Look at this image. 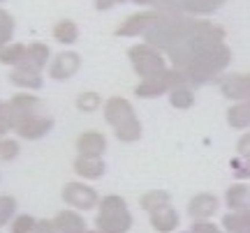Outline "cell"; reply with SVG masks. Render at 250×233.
<instances>
[{
    "instance_id": "obj_1",
    "label": "cell",
    "mask_w": 250,
    "mask_h": 233,
    "mask_svg": "<svg viewBox=\"0 0 250 233\" xmlns=\"http://www.w3.org/2000/svg\"><path fill=\"white\" fill-rule=\"evenodd\" d=\"M127 226H130V219H127L123 201L116 197L104 198L100 206L98 233H123Z\"/></svg>"
},
{
    "instance_id": "obj_2",
    "label": "cell",
    "mask_w": 250,
    "mask_h": 233,
    "mask_svg": "<svg viewBox=\"0 0 250 233\" xmlns=\"http://www.w3.org/2000/svg\"><path fill=\"white\" fill-rule=\"evenodd\" d=\"M62 198L74 208H81V210H88L98 203V194L88 187V185H81V182H70L62 189Z\"/></svg>"
},
{
    "instance_id": "obj_3",
    "label": "cell",
    "mask_w": 250,
    "mask_h": 233,
    "mask_svg": "<svg viewBox=\"0 0 250 233\" xmlns=\"http://www.w3.org/2000/svg\"><path fill=\"white\" fill-rule=\"evenodd\" d=\"M54 127V120L51 118H40V116H23L19 120L14 129L19 132V136H23V139H40V136H44L49 129Z\"/></svg>"
},
{
    "instance_id": "obj_4",
    "label": "cell",
    "mask_w": 250,
    "mask_h": 233,
    "mask_svg": "<svg viewBox=\"0 0 250 233\" xmlns=\"http://www.w3.org/2000/svg\"><path fill=\"white\" fill-rule=\"evenodd\" d=\"M130 58H132L137 72H142V74H155V72H160V70H162L160 58L153 54V51L144 49V46L132 49V51H130Z\"/></svg>"
},
{
    "instance_id": "obj_5",
    "label": "cell",
    "mask_w": 250,
    "mask_h": 233,
    "mask_svg": "<svg viewBox=\"0 0 250 233\" xmlns=\"http://www.w3.org/2000/svg\"><path fill=\"white\" fill-rule=\"evenodd\" d=\"M79 65H81V60L74 51H62L54 60V65H51V76H54V79H61V81L70 79L72 74L79 70Z\"/></svg>"
},
{
    "instance_id": "obj_6",
    "label": "cell",
    "mask_w": 250,
    "mask_h": 233,
    "mask_svg": "<svg viewBox=\"0 0 250 233\" xmlns=\"http://www.w3.org/2000/svg\"><path fill=\"white\" fill-rule=\"evenodd\" d=\"M104 116H107V120L111 123L114 127H121L123 123H127V120H132V108H130V104L125 102V99H109L107 107H104Z\"/></svg>"
},
{
    "instance_id": "obj_7",
    "label": "cell",
    "mask_w": 250,
    "mask_h": 233,
    "mask_svg": "<svg viewBox=\"0 0 250 233\" xmlns=\"http://www.w3.org/2000/svg\"><path fill=\"white\" fill-rule=\"evenodd\" d=\"M77 148H79L81 157H100V155L104 153V136L98 134V132H86V134L79 136V141H77Z\"/></svg>"
},
{
    "instance_id": "obj_8",
    "label": "cell",
    "mask_w": 250,
    "mask_h": 233,
    "mask_svg": "<svg viewBox=\"0 0 250 233\" xmlns=\"http://www.w3.org/2000/svg\"><path fill=\"white\" fill-rule=\"evenodd\" d=\"M46 60H49V46L35 42V44L28 46V54H26V58H23V63L17 65V67H28V70L40 72V70L44 67Z\"/></svg>"
},
{
    "instance_id": "obj_9",
    "label": "cell",
    "mask_w": 250,
    "mask_h": 233,
    "mask_svg": "<svg viewBox=\"0 0 250 233\" xmlns=\"http://www.w3.org/2000/svg\"><path fill=\"white\" fill-rule=\"evenodd\" d=\"M54 224L58 229V233H83V219L77 213H70V210L58 213Z\"/></svg>"
},
{
    "instance_id": "obj_10",
    "label": "cell",
    "mask_w": 250,
    "mask_h": 233,
    "mask_svg": "<svg viewBox=\"0 0 250 233\" xmlns=\"http://www.w3.org/2000/svg\"><path fill=\"white\" fill-rule=\"evenodd\" d=\"M74 171L83 178H98L104 173V164L100 161V157H79L74 161Z\"/></svg>"
},
{
    "instance_id": "obj_11",
    "label": "cell",
    "mask_w": 250,
    "mask_h": 233,
    "mask_svg": "<svg viewBox=\"0 0 250 233\" xmlns=\"http://www.w3.org/2000/svg\"><path fill=\"white\" fill-rule=\"evenodd\" d=\"M12 81L21 86V88H40L42 86V79H40V72L35 70H28V67H17L12 72Z\"/></svg>"
},
{
    "instance_id": "obj_12",
    "label": "cell",
    "mask_w": 250,
    "mask_h": 233,
    "mask_svg": "<svg viewBox=\"0 0 250 233\" xmlns=\"http://www.w3.org/2000/svg\"><path fill=\"white\" fill-rule=\"evenodd\" d=\"M12 102V107H14V111L19 113V120L23 116H33L35 113V108L40 107V99L37 97H33V95H17V97H12L9 99Z\"/></svg>"
},
{
    "instance_id": "obj_13",
    "label": "cell",
    "mask_w": 250,
    "mask_h": 233,
    "mask_svg": "<svg viewBox=\"0 0 250 233\" xmlns=\"http://www.w3.org/2000/svg\"><path fill=\"white\" fill-rule=\"evenodd\" d=\"M229 58V54H225V49H220V51H215V54H211V60L206 58V60H202V63H197V67H202V70H197L195 76L199 81L206 76V72H208V76H211V72H213V67H220V65L225 63Z\"/></svg>"
},
{
    "instance_id": "obj_14",
    "label": "cell",
    "mask_w": 250,
    "mask_h": 233,
    "mask_svg": "<svg viewBox=\"0 0 250 233\" xmlns=\"http://www.w3.org/2000/svg\"><path fill=\"white\" fill-rule=\"evenodd\" d=\"M54 37L61 42V44H74L77 37H79V30L72 21H61L58 26L54 28Z\"/></svg>"
},
{
    "instance_id": "obj_15",
    "label": "cell",
    "mask_w": 250,
    "mask_h": 233,
    "mask_svg": "<svg viewBox=\"0 0 250 233\" xmlns=\"http://www.w3.org/2000/svg\"><path fill=\"white\" fill-rule=\"evenodd\" d=\"M28 54V46L23 44H9L5 46L2 51H0V60L7 65H21L23 63V58H26Z\"/></svg>"
},
{
    "instance_id": "obj_16",
    "label": "cell",
    "mask_w": 250,
    "mask_h": 233,
    "mask_svg": "<svg viewBox=\"0 0 250 233\" xmlns=\"http://www.w3.org/2000/svg\"><path fill=\"white\" fill-rule=\"evenodd\" d=\"M153 17H146V14H139V17L134 18H127L123 26H121V30H118V35H134V33H139V30H144V28L151 23Z\"/></svg>"
},
{
    "instance_id": "obj_17",
    "label": "cell",
    "mask_w": 250,
    "mask_h": 233,
    "mask_svg": "<svg viewBox=\"0 0 250 233\" xmlns=\"http://www.w3.org/2000/svg\"><path fill=\"white\" fill-rule=\"evenodd\" d=\"M116 136L121 141H132V139H137V136H139V123H137V118H132V120L123 123L121 127H116Z\"/></svg>"
},
{
    "instance_id": "obj_18",
    "label": "cell",
    "mask_w": 250,
    "mask_h": 233,
    "mask_svg": "<svg viewBox=\"0 0 250 233\" xmlns=\"http://www.w3.org/2000/svg\"><path fill=\"white\" fill-rule=\"evenodd\" d=\"M14 210H17V201L12 197H2L0 198V226L7 224L9 217L14 215Z\"/></svg>"
},
{
    "instance_id": "obj_19",
    "label": "cell",
    "mask_w": 250,
    "mask_h": 233,
    "mask_svg": "<svg viewBox=\"0 0 250 233\" xmlns=\"http://www.w3.org/2000/svg\"><path fill=\"white\" fill-rule=\"evenodd\" d=\"M35 219L30 215H21L14 219V224H12V233H33V229H35Z\"/></svg>"
},
{
    "instance_id": "obj_20",
    "label": "cell",
    "mask_w": 250,
    "mask_h": 233,
    "mask_svg": "<svg viewBox=\"0 0 250 233\" xmlns=\"http://www.w3.org/2000/svg\"><path fill=\"white\" fill-rule=\"evenodd\" d=\"M19 155V143L17 141H12V139H0V157L5 161L14 160Z\"/></svg>"
},
{
    "instance_id": "obj_21",
    "label": "cell",
    "mask_w": 250,
    "mask_h": 233,
    "mask_svg": "<svg viewBox=\"0 0 250 233\" xmlns=\"http://www.w3.org/2000/svg\"><path fill=\"white\" fill-rule=\"evenodd\" d=\"M98 104H100V97L95 92H83V95H79V99H77V107H79L81 111H93V108H98Z\"/></svg>"
},
{
    "instance_id": "obj_22",
    "label": "cell",
    "mask_w": 250,
    "mask_h": 233,
    "mask_svg": "<svg viewBox=\"0 0 250 233\" xmlns=\"http://www.w3.org/2000/svg\"><path fill=\"white\" fill-rule=\"evenodd\" d=\"M213 208H215V201H213V197H199V198H197V201H195V203L190 206V210L199 215V213H211Z\"/></svg>"
},
{
    "instance_id": "obj_23",
    "label": "cell",
    "mask_w": 250,
    "mask_h": 233,
    "mask_svg": "<svg viewBox=\"0 0 250 233\" xmlns=\"http://www.w3.org/2000/svg\"><path fill=\"white\" fill-rule=\"evenodd\" d=\"M223 0H188V7L192 12H206V9H213L218 7Z\"/></svg>"
},
{
    "instance_id": "obj_24",
    "label": "cell",
    "mask_w": 250,
    "mask_h": 233,
    "mask_svg": "<svg viewBox=\"0 0 250 233\" xmlns=\"http://www.w3.org/2000/svg\"><path fill=\"white\" fill-rule=\"evenodd\" d=\"M153 222H155V226H158V229H162V231H165V229H171V226L176 224V215L167 210V213H160L158 217H153Z\"/></svg>"
},
{
    "instance_id": "obj_25",
    "label": "cell",
    "mask_w": 250,
    "mask_h": 233,
    "mask_svg": "<svg viewBox=\"0 0 250 233\" xmlns=\"http://www.w3.org/2000/svg\"><path fill=\"white\" fill-rule=\"evenodd\" d=\"M171 102H174L176 107H181V108H183V107H188V104L192 102V95H190L188 90H176V92L171 95Z\"/></svg>"
},
{
    "instance_id": "obj_26",
    "label": "cell",
    "mask_w": 250,
    "mask_h": 233,
    "mask_svg": "<svg viewBox=\"0 0 250 233\" xmlns=\"http://www.w3.org/2000/svg\"><path fill=\"white\" fill-rule=\"evenodd\" d=\"M33 233H58L54 222H40V224L33 229Z\"/></svg>"
},
{
    "instance_id": "obj_27",
    "label": "cell",
    "mask_w": 250,
    "mask_h": 233,
    "mask_svg": "<svg viewBox=\"0 0 250 233\" xmlns=\"http://www.w3.org/2000/svg\"><path fill=\"white\" fill-rule=\"evenodd\" d=\"M12 33H14V28H0V51H2L5 44L12 39Z\"/></svg>"
},
{
    "instance_id": "obj_28",
    "label": "cell",
    "mask_w": 250,
    "mask_h": 233,
    "mask_svg": "<svg viewBox=\"0 0 250 233\" xmlns=\"http://www.w3.org/2000/svg\"><path fill=\"white\" fill-rule=\"evenodd\" d=\"M0 28H14V18L9 17L7 12L0 9Z\"/></svg>"
},
{
    "instance_id": "obj_29",
    "label": "cell",
    "mask_w": 250,
    "mask_h": 233,
    "mask_svg": "<svg viewBox=\"0 0 250 233\" xmlns=\"http://www.w3.org/2000/svg\"><path fill=\"white\" fill-rule=\"evenodd\" d=\"M7 129H9V125H7V123H5V120H0V136L5 134Z\"/></svg>"
},
{
    "instance_id": "obj_30",
    "label": "cell",
    "mask_w": 250,
    "mask_h": 233,
    "mask_svg": "<svg viewBox=\"0 0 250 233\" xmlns=\"http://www.w3.org/2000/svg\"><path fill=\"white\" fill-rule=\"evenodd\" d=\"M241 150H250V136L241 141Z\"/></svg>"
},
{
    "instance_id": "obj_31",
    "label": "cell",
    "mask_w": 250,
    "mask_h": 233,
    "mask_svg": "<svg viewBox=\"0 0 250 233\" xmlns=\"http://www.w3.org/2000/svg\"><path fill=\"white\" fill-rule=\"evenodd\" d=\"M137 2H151V0H137Z\"/></svg>"
}]
</instances>
